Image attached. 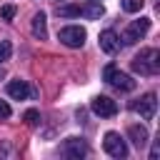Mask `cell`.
Returning <instances> with one entry per match:
<instances>
[{
  "instance_id": "obj_1",
  "label": "cell",
  "mask_w": 160,
  "mask_h": 160,
  "mask_svg": "<svg viewBox=\"0 0 160 160\" xmlns=\"http://www.w3.org/2000/svg\"><path fill=\"white\" fill-rule=\"evenodd\" d=\"M132 70L140 72V75H158V70H160V52H158L155 48L142 50V52L132 60Z\"/></svg>"
},
{
  "instance_id": "obj_2",
  "label": "cell",
  "mask_w": 160,
  "mask_h": 160,
  "mask_svg": "<svg viewBox=\"0 0 160 160\" xmlns=\"http://www.w3.org/2000/svg\"><path fill=\"white\" fill-rule=\"evenodd\" d=\"M102 78H105V82H110L112 88H118V90H122V92H130V90H135V80L128 75V72H122V70H118L112 62L110 65H105V70H102Z\"/></svg>"
},
{
  "instance_id": "obj_3",
  "label": "cell",
  "mask_w": 160,
  "mask_h": 160,
  "mask_svg": "<svg viewBox=\"0 0 160 160\" xmlns=\"http://www.w3.org/2000/svg\"><path fill=\"white\" fill-rule=\"evenodd\" d=\"M102 148H105V152L110 155V158H118V160H122V158H128V145H125V140L120 138V132H105V140H102Z\"/></svg>"
},
{
  "instance_id": "obj_4",
  "label": "cell",
  "mask_w": 160,
  "mask_h": 160,
  "mask_svg": "<svg viewBox=\"0 0 160 160\" xmlns=\"http://www.w3.org/2000/svg\"><path fill=\"white\" fill-rule=\"evenodd\" d=\"M58 40L68 48H82L85 45V30L80 25H68L58 32Z\"/></svg>"
},
{
  "instance_id": "obj_5",
  "label": "cell",
  "mask_w": 160,
  "mask_h": 160,
  "mask_svg": "<svg viewBox=\"0 0 160 160\" xmlns=\"http://www.w3.org/2000/svg\"><path fill=\"white\" fill-rule=\"evenodd\" d=\"M150 30V18H140V20H132L130 25H128V30L122 32V40H125V45H132V42H138L145 32Z\"/></svg>"
},
{
  "instance_id": "obj_6",
  "label": "cell",
  "mask_w": 160,
  "mask_h": 160,
  "mask_svg": "<svg viewBox=\"0 0 160 160\" xmlns=\"http://www.w3.org/2000/svg\"><path fill=\"white\" fill-rule=\"evenodd\" d=\"M130 108H132L140 118L152 120V118H155V110H158V100H155V95H152V92H148V95H142L140 100H135Z\"/></svg>"
},
{
  "instance_id": "obj_7",
  "label": "cell",
  "mask_w": 160,
  "mask_h": 160,
  "mask_svg": "<svg viewBox=\"0 0 160 160\" xmlns=\"http://www.w3.org/2000/svg\"><path fill=\"white\" fill-rule=\"evenodd\" d=\"M90 108H92V112L100 115V118H112V115L118 112V102H115L112 98H108V95H98V98H92Z\"/></svg>"
},
{
  "instance_id": "obj_8",
  "label": "cell",
  "mask_w": 160,
  "mask_h": 160,
  "mask_svg": "<svg viewBox=\"0 0 160 160\" xmlns=\"http://www.w3.org/2000/svg\"><path fill=\"white\" fill-rule=\"evenodd\" d=\"M100 48H102L108 55L118 52V50H120V38H118V32H115V30H102V32H100Z\"/></svg>"
},
{
  "instance_id": "obj_9",
  "label": "cell",
  "mask_w": 160,
  "mask_h": 160,
  "mask_svg": "<svg viewBox=\"0 0 160 160\" xmlns=\"http://www.w3.org/2000/svg\"><path fill=\"white\" fill-rule=\"evenodd\" d=\"M65 155L68 158H85L88 155V145L80 138H68L65 140Z\"/></svg>"
},
{
  "instance_id": "obj_10",
  "label": "cell",
  "mask_w": 160,
  "mask_h": 160,
  "mask_svg": "<svg viewBox=\"0 0 160 160\" xmlns=\"http://www.w3.org/2000/svg\"><path fill=\"white\" fill-rule=\"evenodd\" d=\"M8 95H10L12 100H25V98L30 95V88H28L25 80H10V82H8Z\"/></svg>"
},
{
  "instance_id": "obj_11",
  "label": "cell",
  "mask_w": 160,
  "mask_h": 160,
  "mask_svg": "<svg viewBox=\"0 0 160 160\" xmlns=\"http://www.w3.org/2000/svg\"><path fill=\"white\" fill-rule=\"evenodd\" d=\"M128 135H130V140H132L135 148H145L148 145V128L145 125H130Z\"/></svg>"
},
{
  "instance_id": "obj_12",
  "label": "cell",
  "mask_w": 160,
  "mask_h": 160,
  "mask_svg": "<svg viewBox=\"0 0 160 160\" xmlns=\"http://www.w3.org/2000/svg\"><path fill=\"white\" fill-rule=\"evenodd\" d=\"M32 35L40 38V40L48 38V20H45V12H38V15L32 18Z\"/></svg>"
},
{
  "instance_id": "obj_13",
  "label": "cell",
  "mask_w": 160,
  "mask_h": 160,
  "mask_svg": "<svg viewBox=\"0 0 160 160\" xmlns=\"http://www.w3.org/2000/svg\"><path fill=\"white\" fill-rule=\"evenodd\" d=\"M80 12H82L85 18H90V20H98V18L105 12V8L100 5V0H88V5L80 8Z\"/></svg>"
},
{
  "instance_id": "obj_14",
  "label": "cell",
  "mask_w": 160,
  "mask_h": 160,
  "mask_svg": "<svg viewBox=\"0 0 160 160\" xmlns=\"http://www.w3.org/2000/svg\"><path fill=\"white\" fill-rule=\"evenodd\" d=\"M58 15L60 18H78L80 15V5H58Z\"/></svg>"
},
{
  "instance_id": "obj_15",
  "label": "cell",
  "mask_w": 160,
  "mask_h": 160,
  "mask_svg": "<svg viewBox=\"0 0 160 160\" xmlns=\"http://www.w3.org/2000/svg\"><path fill=\"white\" fill-rule=\"evenodd\" d=\"M120 5H122L125 12H140L142 5H145V0H120Z\"/></svg>"
},
{
  "instance_id": "obj_16",
  "label": "cell",
  "mask_w": 160,
  "mask_h": 160,
  "mask_svg": "<svg viewBox=\"0 0 160 160\" xmlns=\"http://www.w3.org/2000/svg\"><path fill=\"white\" fill-rule=\"evenodd\" d=\"M22 120L30 125V128H35L38 122H40V112L38 110H25V115H22Z\"/></svg>"
},
{
  "instance_id": "obj_17",
  "label": "cell",
  "mask_w": 160,
  "mask_h": 160,
  "mask_svg": "<svg viewBox=\"0 0 160 160\" xmlns=\"http://www.w3.org/2000/svg\"><path fill=\"white\" fill-rule=\"evenodd\" d=\"M10 55H12V45H10L8 40H2V42H0V62L10 60Z\"/></svg>"
},
{
  "instance_id": "obj_18",
  "label": "cell",
  "mask_w": 160,
  "mask_h": 160,
  "mask_svg": "<svg viewBox=\"0 0 160 160\" xmlns=\"http://www.w3.org/2000/svg\"><path fill=\"white\" fill-rule=\"evenodd\" d=\"M0 15H2V20H12L15 18V5H2Z\"/></svg>"
},
{
  "instance_id": "obj_19",
  "label": "cell",
  "mask_w": 160,
  "mask_h": 160,
  "mask_svg": "<svg viewBox=\"0 0 160 160\" xmlns=\"http://www.w3.org/2000/svg\"><path fill=\"white\" fill-rule=\"evenodd\" d=\"M12 115V110H10V105L5 102V100H0V120H8Z\"/></svg>"
},
{
  "instance_id": "obj_20",
  "label": "cell",
  "mask_w": 160,
  "mask_h": 160,
  "mask_svg": "<svg viewBox=\"0 0 160 160\" xmlns=\"http://www.w3.org/2000/svg\"><path fill=\"white\" fill-rule=\"evenodd\" d=\"M158 152H160V148H158V142H155V145H152V150H150V160H155V158H158Z\"/></svg>"
}]
</instances>
